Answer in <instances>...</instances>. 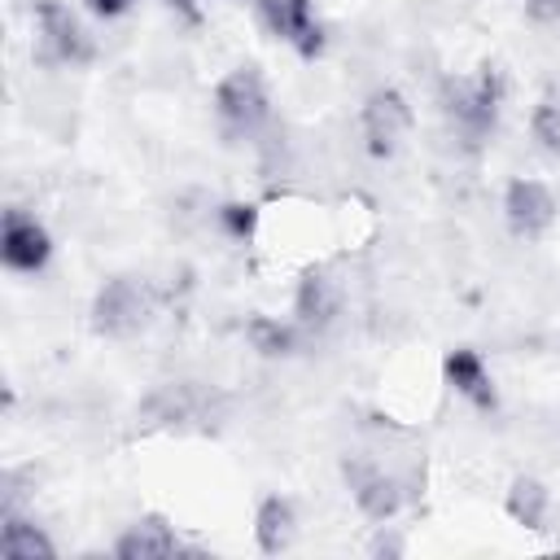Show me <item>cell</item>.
Listing matches in <instances>:
<instances>
[{
	"mask_svg": "<svg viewBox=\"0 0 560 560\" xmlns=\"http://www.w3.org/2000/svg\"><path fill=\"white\" fill-rule=\"evenodd\" d=\"M201 407H206V394L192 381H162L144 394V402L136 407V420L140 429H175V424L197 420Z\"/></svg>",
	"mask_w": 560,
	"mask_h": 560,
	"instance_id": "4fadbf2b",
	"label": "cell"
},
{
	"mask_svg": "<svg viewBox=\"0 0 560 560\" xmlns=\"http://www.w3.org/2000/svg\"><path fill=\"white\" fill-rule=\"evenodd\" d=\"M241 337H245V346H249L258 359H293V354H302V346L311 341L293 315H267V311L245 315Z\"/></svg>",
	"mask_w": 560,
	"mask_h": 560,
	"instance_id": "5bb4252c",
	"label": "cell"
},
{
	"mask_svg": "<svg viewBox=\"0 0 560 560\" xmlns=\"http://www.w3.org/2000/svg\"><path fill=\"white\" fill-rule=\"evenodd\" d=\"M411 127H416V109H411V101H407L402 88L376 83L359 101V140H363L368 158H376V162L398 158V149L407 144Z\"/></svg>",
	"mask_w": 560,
	"mask_h": 560,
	"instance_id": "5b68a950",
	"label": "cell"
},
{
	"mask_svg": "<svg viewBox=\"0 0 560 560\" xmlns=\"http://www.w3.org/2000/svg\"><path fill=\"white\" fill-rule=\"evenodd\" d=\"M210 114L228 140H254L271 122V88L254 61H236L210 92Z\"/></svg>",
	"mask_w": 560,
	"mask_h": 560,
	"instance_id": "3957f363",
	"label": "cell"
},
{
	"mask_svg": "<svg viewBox=\"0 0 560 560\" xmlns=\"http://www.w3.org/2000/svg\"><path fill=\"white\" fill-rule=\"evenodd\" d=\"M298 324H302V332L315 341V337H324L337 319H341V284L324 271V267H306L302 276H298V289H293V311H289Z\"/></svg>",
	"mask_w": 560,
	"mask_h": 560,
	"instance_id": "30bf717a",
	"label": "cell"
},
{
	"mask_svg": "<svg viewBox=\"0 0 560 560\" xmlns=\"http://www.w3.org/2000/svg\"><path fill=\"white\" fill-rule=\"evenodd\" d=\"M166 9H171V13H179V18H184V22H192V26L201 22V0H166Z\"/></svg>",
	"mask_w": 560,
	"mask_h": 560,
	"instance_id": "7402d4cb",
	"label": "cell"
},
{
	"mask_svg": "<svg viewBox=\"0 0 560 560\" xmlns=\"http://www.w3.org/2000/svg\"><path fill=\"white\" fill-rule=\"evenodd\" d=\"M442 381H446V389H451L455 398H464L472 411H481V416L499 411V385H494V376H490V368H486V359H481L477 350H468V346L446 350V354H442Z\"/></svg>",
	"mask_w": 560,
	"mask_h": 560,
	"instance_id": "8fae6325",
	"label": "cell"
},
{
	"mask_svg": "<svg viewBox=\"0 0 560 560\" xmlns=\"http://www.w3.org/2000/svg\"><path fill=\"white\" fill-rule=\"evenodd\" d=\"M503 512H508L512 525H521V529H529V534H542V529H551L556 499H551V490H547L542 477L516 472V477L508 481V490H503Z\"/></svg>",
	"mask_w": 560,
	"mask_h": 560,
	"instance_id": "9a60e30c",
	"label": "cell"
},
{
	"mask_svg": "<svg viewBox=\"0 0 560 560\" xmlns=\"http://www.w3.org/2000/svg\"><path fill=\"white\" fill-rule=\"evenodd\" d=\"M184 551L188 547L179 542V529L166 516H158V512L136 516L109 542V556H118V560H166V556H184Z\"/></svg>",
	"mask_w": 560,
	"mask_h": 560,
	"instance_id": "7c38bea8",
	"label": "cell"
},
{
	"mask_svg": "<svg viewBox=\"0 0 560 560\" xmlns=\"http://www.w3.org/2000/svg\"><path fill=\"white\" fill-rule=\"evenodd\" d=\"M153 319H158V289L149 276H136V271L105 276L88 306V324L105 341H131L149 332Z\"/></svg>",
	"mask_w": 560,
	"mask_h": 560,
	"instance_id": "7a4b0ae2",
	"label": "cell"
},
{
	"mask_svg": "<svg viewBox=\"0 0 560 560\" xmlns=\"http://www.w3.org/2000/svg\"><path fill=\"white\" fill-rule=\"evenodd\" d=\"M0 556L4 560H52V534L22 508H0Z\"/></svg>",
	"mask_w": 560,
	"mask_h": 560,
	"instance_id": "e0dca14e",
	"label": "cell"
},
{
	"mask_svg": "<svg viewBox=\"0 0 560 560\" xmlns=\"http://www.w3.org/2000/svg\"><path fill=\"white\" fill-rule=\"evenodd\" d=\"M503 96H508V79L494 61H481L477 70L446 74L438 83V109L446 118V131L472 153L494 140L499 118H503Z\"/></svg>",
	"mask_w": 560,
	"mask_h": 560,
	"instance_id": "6da1fadb",
	"label": "cell"
},
{
	"mask_svg": "<svg viewBox=\"0 0 560 560\" xmlns=\"http://www.w3.org/2000/svg\"><path fill=\"white\" fill-rule=\"evenodd\" d=\"M31 31H35V61L57 66V70H83L96 61V39L79 22V13L66 0H35L31 9Z\"/></svg>",
	"mask_w": 560,
	"mask_h": 560,
	"instance_id": "277c9868",
	"label": "cell"
},
{
	"mask_svg": "<svg viewBox=\"0 0 560 560\" xmlns=\"http://www.w3.org/2000/svg\"><path fill=\"white\" fill-rule=\"evenodd\" d=\"M214 223H219L223 236H232V241L245 245L254 236V228H258V206H249V201H223L214 210Z\"/></svg>",
	"mask_w": 560,
	"mask_h": 560,
	"instance_id": "d6986e66",
	"label": "cell"
},
{
	"mask_svg": "<svg viewBox=\"0 0 560 560\" xmlns=\"http://www.w3.org/2000/svg\"><path fill=\"white\" fill-rule=\"evenodd\" d=\"M262 31L271 39H280L284 48H293L302 61H315L328 44V31L319 22L315 0H249Z\"/></svg>",
	"mask_w": 560,
	"mask_h": 560,
	"instance_id": "ba28073f",
	"label": "cell"
},
{
	"mask_svg": "<svg viewBox=\"0 0 560 560\" xmlns=\"http://www.w3.org/2000/svg\"><path fill=\"white\" fill-rule=\"evenodd\" d=\"M529 140L538 153L560 162V96H538L529 109Z\"/></svg>",
	"mask_w": 560,
	"mask_h": 560,
	"instance_id": "ac0fdd59",
	"label": "cell"
},
{
	"mask_svg": "<svg viewBox=\"0 0 560 560\" xmlns=\"http://www.w3.org/2000/svg\"><path fill=\"white\" fill-rule=\"evenodd\" d=\"M529 26H560V0H521Z\"/></svg>",
	"mask_w": 560,
	"mask_h": 560,
	"instance_id": "ffe728a7",
	"label": "cell"
},
{
	"mask_svg": "<svg viewBox=\"0 0 560 560\" xmlns=\"http://www.w3.org/2000/svg\"><path fill=\"white\" fill-rule=\"evenodd\" d=\"M136 4H140V0H83V9H88L92 18H101V22H118V18H127Z\"/></svg>",
	"mask_w": 560,
	"mask_h": 560,
	"instance_id": "44dd1931",
	"label": "cell"
},
{
	"mask_svg": "<svg viewBox=\"0 0 560 560\" xmlns=\"http://www.w3.org/2000/svg\"><path fill=\"white\" fill-rule=\"evenodd\" d=\"M293 538H298V508H293V499L280 494V490L262 494L254 503V547L262 556H280V551L293 547Z\"/></svg>",
	"mask_w": 560,
	"mask_h": 560,
	"instance_id": "2e32d148",
	"label": "cell"
},
{
	"mask_svg": "<svg viewBox=\"0 0 560 560\" xmlns=\"http://www.w3.org/2000/svg\"><path fill=\"white\" fill-rule=\"evenodd\" d=\"M341 481L359 508L363 521L372 525H389L402 512V486L394 472H385L372 455H346L341 459Z\"/></svg>",
	"mask_w": 560,
	"mask_h": 560,
	"instance_id": "9c48e42d",
	"label": "cell"
},
{
	"mask_svg": "<svg viewBox=\"0 0 560 560\" xmlns=\"http://www.w3.org/2000/svg\"><path fill=\"white\" fill-rule=\"evenodd\" d=\"M52 249H57L52 232L35 210H26V206L4 210V219H0V262H4V271L39 276V271H48Z\"/></svg>",
	"mask_w": 560,
	"mask_h": 560,
	"instance_id": "8992f818",
	"label": "cell"
},
{
	"mask_svg": "<svg viewBox=\"0 0 560 560\" xmlns=\"http://www.w3.org/2000/svg\"><path fill=\"white\" fill-rule=\"evenodd\" d=\"M499 210H503V223H508V232H512L516 241H538V236H547V232L556 228V219H560V197H556V188H551L547 179L512 175V179L503 184Z\"/></svg>",
	"mask_w": 560,
	"mask_h": 560,
	"instance_id": "52a82bcc",
	"label": "cell"
}]
</instances>
